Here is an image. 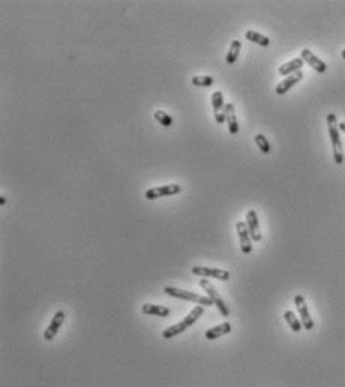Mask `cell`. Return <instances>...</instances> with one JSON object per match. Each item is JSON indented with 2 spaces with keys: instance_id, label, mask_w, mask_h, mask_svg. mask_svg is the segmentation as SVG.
I'll use <instances>...</instances> for the list:
<instances>
[{
  "instance_id": "1",
  "label": "cell",
  "mask_w": 345,
  "mask_h": 387,
  "mask_svg": "<svg viewBox=\"0 0 345 387\" xmlns=\"http://www.w3.org/2000/svg\"><path fill=\"white\" fill-rule=\"evenodd\" d=\"M327 128H329V137L332 141V149H333V159L338 165L344 162V155H342V143H341V134H339V126L336 122V114L329 113L327 114Z\"/></svg>"
},
{
  "instance_id": "2",
  "label": "cell",
  "mask_w": 345,
  "mask_h": 387,
  "mask_svg": "<svg viewBox=\"0 0 345 387\" xmlns=\"http://www.w3.org/2000/svg\"><path fill=\"white\" fill-rule=\"evenodd\" d=\"M164 293L168 294V296H171V297H177V299H183V300H189V302H195V303H198L200 306H212V305H215L210 297L200 296V294H195V293H192V291L180 290V288H176V287H165V288H164Z\"/></svg>"
},
{
  "instance_id": "3",
  "label": "cell",
  "mask_w": 345,
  "mask_h": 387,
  "mask_svg": "<svg viewBox=\"0 0 345 387\" xmlns=\"http://www.w3.org/2000/svg\"><path fill=\"white\" fill-rule=\"evenodd\" d=\"M182 191V186L177 183H170V185H162V186H156V188H150L146 191L144 197L149 201L158 200V198H164V197H171L176 195Z\"/></svg>"
},
{
  "instance_id": "4",
  "label": "cell",
  "mask_w": 345,
  "mask_h": 387,
  "mask_svg": "<svg viewBox=\"0 0 345 387\" xmlns=\"http://www.w3.org/2000/svg\"><path fill=\"white\" fill-rule=\"evenodd\" d=\"M200 287L207 293V297H210L212 299V302L215 303V306L218 308V311L222 314V317H230V309H228V306L225 305V302H224V299L221 297V294L216 291V288L209 282V281H206V279H201L200 281Z\"/></svg>"
},
{
  "instance_id": "5",
  "label": "cell",
  "mask_w": 345,
  "mask_h": 387,
  "mask_svg": "<svg viewBox=\"0 0 345 387\" xmlns=\"http://www.w3.org/2000/svg\"><path fill=\"white\" fill-rule=\"evenodd\" d=\"M192 273L197 276L203 278H213L218 281H228L230 279V272L224 269L218 267H206V266H194L192 267Z\"/></svg>"
},
{
  "instance_id": "6",
  "label": "cell",
  "mask_w": 345,
  "mask_h": 387,
  "mask_svg": "<svg viewBox=\"0 0 345 387\" xmlns=\"http://www.w3.org/2000/svg\"><path fill=\"white\" fill-rule=\"evenodd\" d=\"M294 305H296L297 311H299L303 329L305 330H312L314 329V320L311 318L309 309H308V305H306V302H305V297L302 294L294 296Z\"/></svg>"
},
{
  "instance_id": "7",
  "label": "cell",
  "mask_w": 345,
  "mask_h": 387,
  "mask_svg": "<svg viewBox=\"0 0 345 387\" xmlns=\"http://www.w3.org/2000/svg\"><path fill=\"white\" fill-rule=\"evenodd\" d=\"M236 230H237V234H239L242 252L243 254H251V251H252V239H251V234H249V230H248L246 222L245 221H239L236 224Z\"/></svg>"
},
{
  "instance_id": "8",
  "label": "cell",
  "mask_w": 345,
  "mask_h": 387,
  "mask_svg": "<svg viewBox=\"0 0 345 387\" xmlns=\"http://www.w3.org/2000/svg\"><path fill=\"white\" fill-rule=\"evenodd\" d=\"M212 107H213V114L215 120L218 125H222L225 122V105H224V95L221 90H216L212 93Z\"/></svg>"
},
{
  "instance_id": "9",
  "label": "cell",
  "mask_w": 345,
  "mask_h": 387,
  "mask_svg": "<svg viewBox=\"0 0 345 387\" xmlns=\"http://www.w3.org/2000/svg\"><path fill=\"white\" fill-rule=\"evenodd\" d=\"M300 59L303 60V62H306L308 63L311 68H314L317 72H320V74H324L326 71H327V65L321 60V59H318L311 50H308V48H303L302 51H300Z\"/></svg>"
},
{
  "instance_id": "10",
  "label": "cell",
  "mask_w": 345,
  "mask_h": 387,
  "mask_svg": "<svg viewBox=\"0 0 345 387\" xmlns=\"http://www.w3.org/2000/svg\"><path fill=\"white\" fill-rule=\"evenodd\" d=\"M225 122L228 126V131L231 135H237L239 134V122H237V116H236V107L234 104H227L225 105Z\"/></svg>"
},
{
  "instance_id": "11",
  "label": "cell",
  "mask_w": 345,
  "mask_h": 387,
  "mask_svg": "<svg viewBox=\"0 0 345 387\" xmlns=\"http://www.w3.org/2000/svg\"><path fill=\"white\" fill-rule=\"evenodd\" d=\"M246 225H248V230H249V234H251V239L254 242H260L261 240V233H260V225H258V216H257V212L254 209L248 210L246 213Z\"/></svg>"
},
{
  "instance_id": "12",
  "label": "cell",
  "mask_w": 345,
  "mask_h": 387,
  "mask_svg": "<svg viewBox=\"0 0 345 387\" xmlns=\"http://www.w3.org/2000/svg\"><path fill=\"white\" fill-rule=\"evenodd\" d=\"M302 78H303V72L302 71H297V72L288 75L284 81H281L276 86V93L278 95H285L290 89H293V86H296L299 81H302Z\"/></svg>"
},
{
  "instance_id": "13",
  "label": "cell",
  "mask_w": 345,
  "mask_h": 387,
  "mask_svg": "<svg viewBox=\"0 0 345 387\" xmlns=\"http://www.w3.org/2000/svg\"><path fill=\"white\" fill-rule=\"evenodd\" d=\"M63 321H65V312H63V311H57V312L54 314V317H53L50 326L47 327V330H45V333H44V338H45L47 341L54 339V336L59 333V329L62 327Z\"/></svg>"
},
{
  "instance_id": "14",
  "label": "cell",
  "mask_w": 345,
  "mask_h": 387,
  "mask_svg": "<svg viewBox=\"0 0 345 387\" xmlns=\"http://www.w3.org/2000/svg\"><path fill=\"white\" fill-rule=\"evenodd\" d=\"M141 312L146 315H155V317H168L170 315V308L164 305H153V303H144L141 306Z\"/></svg>"
},
{
  "instance_id": "15",
  "label": "cell",
  "mask_w": 345,
  "mask_h": 387,
  "mask_svg": "<svg viewBox=\"0 0 345 387\" xmlns=\"http://www.w3.org/2000/svg\"><path fill=\"white\" fill-rule=\"evenodd\" d=\"M233 330V327H231V324L230 323H221V324H218V326H213L212 329H209L207 332H206V339L207 341H213V339H218L219 336H224V335H227V333H230Z\"/></svg>"
},
{
  "instance_id": "16",
  "label": "cell",
  "mask_w": 345,
  "mask_h": 387,
  "mask_svg": "<svg viewBox=\"0 0 345 387\" xmlns=\"http://www.w3.org/2000/svg\"><path fill=\"white\" fill-rule=\"evenodd\" d=\"M245 38L248 41H251V42H254V44H257V45H260V47H269L270 45V39L267 36H264V35H261V33H258V32H255V30H246L245 32Z\"/></svg>"
},
{
  "instance_id": "17",
  "label": "cell",
  "mask_w": 345,
  "mask_h": 387,
  "mask_svg": "<svg viewBox=\"0 0 345 387\" xmlns=\"http://www.w3.org/2000/svg\"><path fill=\"white\" fill-rule=\"evenodd\" d=\"M303 63H305V62H303L300 57H299V59H293V60H290V62H287V63H284V65L279 66V74H281V75H291V74L300 71L302 66H303Z\"/></svg>"
},
{
  "instance_id": "18",
  "label": "cell",
  "mask_w": 345,
  "mask_h": 387,
  "mask_svg": "<svg viewBox=\"0 0 345 387\" xmlns=\"http://www.w3.org/2000/svg\"><path fill=\"white\" fill-rule=\"evenodd\" d=\"M240 50H242V42L240 41H233L231 45H230L228 53H227V57H225L227 65H234L237 62Z\"/></svg>"
},
{
  "instance_id": "19",
  "label": "cell",
  "mask_w": 345,
  "mask_h": 387,
  "mask_svg": "<svg viewBox=\"0 0 345 387\" xmlns=\"http://www.w3.org/2000/svg\"><path fill=\"white\" fill-rule=\"evenodd\" d=\"M153 117H155V120H156L159 125H162L164 128L173 126V117H171V116H170L167 111H164V110H156L155 113H153Z\"/></svg>"
},
{
  "instance_id": "20",
  "label": "cell",
  "mask_w": 345,
  "mask_h": 387,
  "mask_svg": "<svg viewBox=\"0 0 345 387\" xmlns=\"http://www.w3.org/2000/svg\"><path fill=\"white\" fill-rule=\"evenodd\" d=\"M204 314V306H195L192 311H191L186 317H185V320H183V323L186 324V327H189V326H192L201 315Z\"/></svg>"
},
{
  "instance_id": "21",
  "label": "cell",
  "mask_w": 345,
  "mask_h": 387,
  "mask_svg": "<svg viewBox=\"0 0 345 387\" xmlns=\"http://www.w3.org/2000/svg\"><path fill=\"white\" fill-rule=\"evenodd\" d=\"M188 327H186V324L183 323V321H180V323H177V324H174V326H170V327H167L164 332H162V336L165 338V339H171V338H174V336H177V335H180L182 332H185Z\"/></svg>"
},
{
  "instance_id": "22",
  "label": "cell",
  "mask_w": 345,
  "mask_h": 387,
  "mask_svg": "<svg viewBox=\"0 0 345 387\" xmlns=\"http://www.w3.org/2000/svg\"><path fill=\"white\" fill-rule=\"evenodd\" d=\"M284 318H285V321L288 323V326H290V329L293 330V332H300L302 330V321L291 312V311H287L285 314H284Z\"/></svg>"
},
{
  "instance_id": "23",
  "label": "cell",
  "mask_w": 345,
  "mask_h": 387,
  "mask_svg": "<svg viewBox=\"0 0 345 387\" xmlns=\"http://www.w3.org/2000/svg\"><path fill=\"white\" fill-rule=\"evenodd\" d=\"M192 84L197 87H210V86H213V77L195 75V77H192Z\"/></svg>"
},
{
  "instance_id": "24",
  "label": "cell",
  "mask_w": 345,
  "mask_h": 387,
  "mask_svg": "<svg viewBox=\"0 0 345 387\" xmlns=\"http://www.w3.org/2000/svg\"><path fill=\"white\" fill-rule=\"evenodd\" d=\"M254 140H255V143H257L258 149H260L263 153H270V150H272V147H270V143L267 141V138H266L263 134H257V135L254 137Z\"/></svg>"
},
{
  "instance_id": "25",
  "label": "cell",
  "mask_w": 345,
  "mask_h": 387,
  "mask_svg": "<svg viewBox=\"0 0 345 387\" xmlns=\"http://www.w3.org/2000/svg\"><path fill=\"white\" fill-rule=\"evenodd\" d=\"M338 126H339V131L345 134V123H344V122H341V123H338Z\"/></svg>"
},
{
  "instance_id": "26",
  "label": "cell",
  "mask_w": 345,
  "mask_h": 387,
  "mask_svg": "<svg viewBox=\"0 0 345 387\" xmlns=\"http://www.w3.org/2000/svg\"><path fill=\"white\" fill-rule=\"evenodd\" d=\"M5 204H6V198L2 197V198H0V206H5Z\"/></svg>"
},
{
  "instance_id": "27",
  "label": "cell",
  "mask_w": 345,
  "mask_h": 387,
  "mask_svg": "<svg viewBox=\"0 0 345 387\" xmlns=\"http://www.w3.org/2000/svg\"><path fill=\"white\" fill-rule=\"evenodd\" d=\"M341 56H342V59H345V48H344V50L341 51Z\"/></svg>"
}]
</instances>
